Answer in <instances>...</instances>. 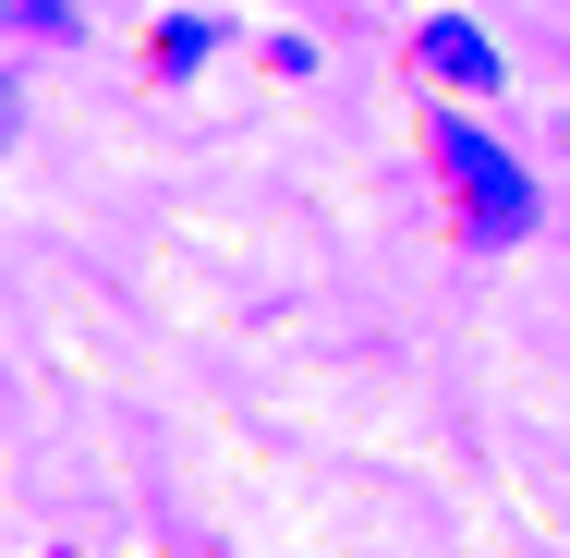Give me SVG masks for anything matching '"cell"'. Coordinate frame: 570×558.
Returning a JSON list of instances; mask_svg holds the SVG:
<instances>
[{
    "label": "cell",
    "mask_w": 570,
    "mask_h": 558,
    "mask_svg": "<svg viewBox=\"0 0 570 558\" xmlns=\"http://www.w3.org/2000/svg\"><path fill=\"white\" fill-rule=\"evenodd\" d=\"M207 49H219V37H207V12H170V25H158V74H195Z\"/></svg>",
    "instance_id": "cell-3"
},
{
    "label": "cell",
    "mask_w": 570,
    "mask_h": 558,
    "mask_svg": "<svg viewBox=\"0 0 570 558\" xmlns=\"http://www.w3.org/2000/svg\"><path fill=\"white\" fill-rule=\"evenodd\" d=\"M0 12H12V25H37V37H73V12H61V0H0Z\"/></svg>",
    "instance_id": "cell-4"
},
{
    "label": "cell",
    "mask_w": 570,
    "mask_h": 558,
    "mask_svg": "<svg viewBox=\"0 0 570 558\" xmlns=\"http://www.w3.org/2000/svg\"><path fill=\"white\" fill-rule=\"evenodd\" d=\"M413 61H425L438 86H498V49H485V25H461V12H438V25L413 37Z\"/></svg>",
    "instance_id": "cell-2"
},
{
    "label": "cell",
    "mask_w": 570,
    "mask_h": 558,
    "mask_svg": "<svg viewBox=\"0 0 570 558\" xmlns=\"http://www.w3.org/2000/svg\"><path fill=\"white\" fill-rule=\"evenodd\" d=\"M425 146H438V170H450L473 243H522V231H534V183H522V158H510L498 134H473V121H425Z\"/></svg>",
    "instance_id": "cell-1"
}]
</instances>
